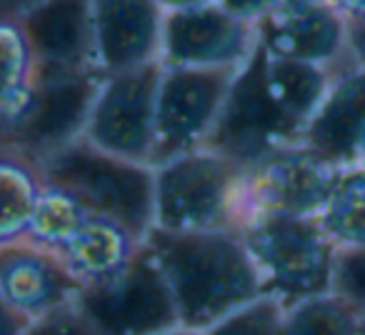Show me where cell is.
Here are the masks:
<instances>
[{
	"mask_svg": "<svg viewBox=\"0 0 365 335\" xmlns=\"http://www.w3.org/2000/svg\"><path fill=\"white\" fill-rule=\"evenodd\" d=\"M160 335H203V330H195V328H185V325H178V328L168 330V333Z\"/></svg>",
	"mask_w": 365,
	"mask_h": 335,
	"instance_id": "cell-31",
	"label": "cell"
},
{
	"mask_svg": "<svg viewBox=\"0 0 365 335\" xmlns=\"http://www.w3.org/2000/svg\"><path fill=\"white\" fill-rule=\"evenodd\" d=\"M333 290L365 318V248L338 253Z\"/></svg>",
	"mask_w": 365,
	"mask_h": 335,
	"instance_id": "cell-24",
	"label": "cell"
},
{
	"mask_svg": "<svg viewBox=\"0 0 365 335\" xmlns=\"http://www.w3.org/2000/svg\"><path fill=\"white\" fill-rule=\"evenodd\" d=\"M143 240L145 238H140L120 220L91 213L86 223L71 235V240L58 250V255L81 280V285H86L108 278L130 263L133 255L140 250Z\"/></svg>",
	"mask_w": 365,
	"mask_h": 335,
	"instance_id": "cell-17",
	"label": "cell"
},
{
	"mask_svg": "<svg viewBox=\"0 0 365 335\" xmlns=\"http://www.w3.org/2000/svg\"><path fill=\"white\" fill-rule=\"evenodd\" d=\"M81 280L53 250L21 240L0 248V295L31 323L76 303Z\"/></svg>",
	"mask_w": 365,
	"mask_h": 335,
	"instance_id": "cell-15",
	"label": "cell"
},
{
	"mask_svg": "<svg viewBox=\"0 0 365 335\" xmlns=\"http://www.w3.org/2000/svg\"><path fill=\"white\" fill-rule=\"evenodd\" d=\"M103 78L98 71L38 76L36 108L11 150H21L41 163L58 148L81 138Z\"/></svg>",
	"mask_w": 365,
	"mask_h": 335,
	"instance_id": "cell-13",
	"label": "cell"
},
{
	"mask_svg": "<svg viewBox=\"0 0 365 335\" xmlns=\"http://www.w3.org/2000/svg\"><path fill=\"white\" fill-rule=\"evenodd\" d=\"M73 305L96 335H160L180 325L168 280L145 240L118 273L81 285Z\"/></svg>",
	"mask_w": 365,
	"mask_h": 335,
	"instance_id": "cell-6",
	"label": "cell"
},
{
	"mask_svg": "<svg viewBox=\"0 0 365 335\" xmlns=\"http://www.w3.org/2000/svg\"><path fill=\"white\" fill-rule=\"evenodd\" d=\"M283 305L268 295H260L205 328L203 335H283Z\"/></svg>",
	"mask_w": 365,
	"mask_h": 335,
	"instance_id": "cell-23",
	"label": "cell"
},
{
	"mask_svg": "<svg viewBox=\"0 0 365 335\" xmlns=\"http://www.w3.org/2000/svg\"><path fill=\"white\" fill-rule=\"evenodd\" d=\"M26 335H96L93 328L86 323L76 305H66V308L56 310V313L46 315V318L36 320L28 328Z\"/></svg>",
	"mask_w": 365,
	"mask_h": 335,
	"instance_id": "cell-25",
	"label": "cell"
},
{
	"mask_svg": "<svg viewBox=\"0 0 365 335\" xmlns=\"http://www.w3.org/2000/svg\"><path fill=\"white\" fill-rule=\"evenodd\" d=\"M358 165H365V135H363V143H360V155H358Z\"/></svg>",
	"mask_w": 365,
	"mask_h": 335,
	"instance_id": "cell-32",
	"label": "cell"
},
{
	"mask_svg": "<svg viewBox=\"0 0 365 335\" xmlns=\"http://www.w3.org/2000/svg\"><path fill=\"white\" fill-rule=\"evenodd\" d=\"M258 46L255 23L230 13L220 3L193 11L165 13L163 21V68L235 73Z\"/></svg>",
	"mask_w": 365,
	"mask_h": 335,
	"instance_id": "cell-10",
	"label": "cell"
},
{
	"mask_svg": "<svg viewBox=\"0 0 365 335\" xmlns=\"http://www.w3.org/2000/svg\"><path fill=\"white\" fill-rule=\"evenodd\" d=\"M88 215H91V208L71 188L46 180L36 208H33L26 240L38 248L58 253L71 240V235L86 223Z\"/></svg>",
	"mask_w": 365,
	"mask_h": 335,
	"instance_id": "cell-20",
	"label": "cell"
},
{
	"mask_svg": "<svg viewBox=\"0 0 365 335\" xmlns=\"http://www.w3.org/2000/svg\"><path fill=\"white\" fill-rule=\"evenodd\" d=\"M365 135V68L350 58L333 71V81L310 118L300 143L315 150L335 168L358 165Z\"/></svg>",
	"mask_w": 365,
	"mask_h": 335,
	"instance_id": "cell-16",
	"label": "cell"
},
{
	"mask_svg": "<svg viewBox=\"0 0 365 335\" xmlns=\"http://www.w3.org/2000/svg\"><path fill=\"white\" fill-rule=\"evenodd\" d=\"M18 16L36 53L38 76L98 71L91 0H33Z\"/></svg>",
	"mask_w": 365,
	"mask_h": 335,
	"instance_id": "cell-12",
	"label": "cell"
},
{
	"mask_svg": "<svg viewBox=\"0 0 365 335\" xmlns=\"http://www.w3.org/2000/svg\"><path fill=\"white\" fill-rule=\"evenodd\" d=\"M31 320L26 315H21L11 303H6V298L0 295V335H26L31 328Z\"/></svg>",
	"mask_w": 365,
	"mask_h": 335,
	"instance_id": "cell-27",
	"label": "cell"
},
{
	"mask_svg": "<svg viewBox=\"0 0 365 335\" xmlns=\"http://www.w3.org/2000/svg\"><path fill=\"white\" fill-rule=\"evenodd\" d=\"M43 183L46 178L36 158L0 148V248L26 240Z\"/></svg>",
	"mask_w": 365,
	"mask_h": 335,
	"instance_id": "cell-18",
	"label": "cell"
},
{
	"mask_svg": "<svg viewBox=\"0 0 365 335\" xmlns=\"http://www.w3.org/2000/svg\"><path fill=\"white\" fill-rule=\"evenodd\" d=\"M260 290L283 308L333 290L340 250L313 215L270 213L240 228Z\"/></svg>",
	"mask_w": 365,
	"mask_h": 335,
	"instance_id": "cell-3",
	"label": "cell"
},
{
	"mask_svg": "<svg viewBox=\"0 0 365 335\" xmlns=\"http://www.w3.org/2000/svg\"><path fill=\"white\" fill-rule=\"evenodd\" d=\"M333 81L330 68L288 61L255 46L233 73L208 145L240 165L303 140Z\"/></svg>",
	"mask_w": 365,
	"mask_h": 335,
	"instance_id": "cell-1",
	"label": "cell"
},
{
	"mask_svg": "<svg viewBox=\"0 0 365 335\" xmlns=\"http://www.w3.org/2000/svg\"><path fill=\"white\" fill-rule=\"evenodd\" d=\"M258 46L288 61L338 71L350 61L348 21L328 0L290 3L255 23Z\"/></svg>",
	"mask_w": 365,
	"mask_h": 335,
	"instance_id": "cell-11",
	"label": "cell"
},
{
	"mask_svg": "<svg viewBox=\"0 0 365 335\" xmlns=\"http://www.w3.org/2000/svg\"><path fill=\"white\" fill-rule=\"evenodd\" d=\"M348 53L353 63L365 68V21H348Z\"/></svg>",
	"mask_w": 365,
	"mask_h": 335,
	"instance_id": "cell-28",
	"label": "cell"
},
{
	"mask_svg": "<svg viewBox=\"0 0 365 335\" xmlns=\"http://www.w3.org/2000/svg\"><path fill=\"white\" fill-rule=\"evenodd\" d=\"M363 315L335 290L285 308L283 335H360Z\"/></svg>",
	"mask_w": 365,
	"mask_h": 335,
	"instance_id": "cell-21",
	"label": "cell"
},
{
	"mask_svg": "<svg viewBox=\"0 0 365 335\" xmlns=\"http://www.w3.org/2000/svg\"><path fill=\"white\" fill-rule=\"evenodd\" d=\"M96 61L103 76H115L160 61L165 13L158 0H91Z\"/></svg>",
	"mask_w": 365,
	"mask_h": 335,
	"instance_id": "cell-14",
	"label": "cell"
},
{
	"mask_svg": "<svg viewBox=\"0 0 365 335\" xmlns=\"http://www.w3.org/2000/svg\"><path fill=\"white\" fill-rule=\"evenodd\" d=\"M345 21H365V0H328Z\"/></svg>",
	"mask_w": 365,
	"mask_h": 335,
	"instance_id": "cell-29",
	"label": "cell"
},
{
	"mask_svg": "<svg viewBox=\"0 0 365 335\" xmlns=\"http://www.w3.org/2000/svg\"><path fill=\"white\" fill-rule=\"evenodd\" d=\"M160 76L158 61L103 78L83 138L113 155L150 165Z\"/></svg>",
	"mask_w": 365,
	"mask_h": 335,
	"instance_id": "cell-8",
	"label": "cell"
},
{
	"mask_svg": "<svg viewBox=\"0 0 365 335\" xmlns=\"http://www.w3.org/2000/svg\"><path fill=\"white\" fill-rule=\"evenodd\" d=\"M38 81V63L18 13H0V91Z\"/></svg>",
	"mask_w": 365,
	"mask_h": 335,
	"instance_id": "cell-22",
	"label": "cell"
},
{
	"mask_svg": "<svg viewBox=\"0 0 365 335\" xmlns=\"http://www.w3.org/2000/svg\"><path fill=\"white\" fill-rule=\"evenodd\" d=\"M145 245L165 275L185 328L205 330L263 295L240 230L178 233L150 228Z\"/></svg>",
	"mask_w": 365,
	"mask_h": 335,
	"instance_id": "cell-2",
	"label": "cell"
},
{
	"mask_svg": "<svg viewBox=\"0 0 365 335\" xmlns=\"http://www.w3.org/2000/svg\"><path fill=\"white\" fill-rule=\"evenodd\" d=\"M218 3L235 16L245 18L250 23H258L260 18L278 11V8L290 6V3H308V0H218Z\"/></svg>",
	"mask_w": 365,
	"mask_h": 335,
	"instance_id": "cell-26",
	"label": "cell"
},
{
	"mask_svg": "<svg viewBox=\"0 0 365 335\" xmlns=\"http://www.w3.org/2000/svg\"><path fill=\"white\" fill-rule=\"evenodd\" d=\"M230 81V71L163 68L155 105L153 168L208 145Z\"/></svg>",
	"mask_w": 365,
	"mask_h": 335,
	"instance_id": "cell-9",
	"label": "cell"
},
{
	"mask_svg": "<svg viewBox=\"0 0 365 335\" xmlns=\"http://www.w3.org/2000/svg\"><path fill=\"white\" fill-rule=\"evenodd\" d=\"M335 175L338 168L310 150L305 143L280 148L250 165H243L240 228L253 218L270 213L318 218Z\"/></svg>",
	"mask_w": 365,
	"mask_h": 335,
	"instance_id": "cell-7",
	"label": "cell"
},
{
	"mask_svg": "<svg viewBox=\"0 0 365 335\" xmlns=\"http://www.w3.org/2000/svg\"><path fill=\"white\" fill-rule=\"evenodd\" d=\"M360 335H365V318H363V323H360Z\"/></svg>",
	"mask_w": 365,
	"mask_h": 335,
	"instance_id": "cell-34",
	"label": "cell"
},
{
	"mask_svg": "<svg viewBox=\"0 0 365 335\" xmlns=\"http://www.w3.org/2000/svg\"><path fill=\"white\" fill-rule=\"evenodd\" d=\"M218 0H158V6L163 8V13H178V11H193V8H203Z\"/></svg>",
	"mask_w": 365,
	"mask_h": 335,
	"instance_id": "cell-30",
	"label": "cell"
},
{
	"mask_svg": "<svg viewBox=\"0 0 365 335\" xmlns=\"http://www.w3.org/2000/svg\"><path fill=\"white\" fill-rule=\"evenodd\" d=\"M155 170V225L153 228L240 230L243 165L233 158L200 148L153 168Z\"/></svg>",
	"mask_w": 365,
	"mask_h": 335,
	"instance_id": "cell-5",
	"label": "cell"
},
{
	"mask_svg": "<svg viewBox=\"0 0 365 335\" xmlns=\"http://www.w3.org/2000/svg\"><path fill=\"white\" fill-rule=\"evenodd\" d=\"M318 223L340 253L365 248V165L338 168Z\"/></svg>",
	"mask_w": 365,
	"mask_h": 335,
	"instance_id": "cell-19",
	"label": "cell"
},
{
	"mask_svg": "<svg viewBox=\"0 0 365 335\" xmlns=\"http://www.w3.org/2000/svg\"><path fill=\"white\" fill-rule=\"evenodd\" d=\"M0 3H18V0H0ZM28 3H33V0H26V6Z\"/></svg>",
	"mask_w": 365,
	"mask_h": 335,
	"instance_id": "cell-33",
	"label": "cell"
},
{
	"mask_svg": "<svg viewBox=\"0 0 365 335\" xmlns=\"http://www.w3.org/2000/svg\"><path fill=\"white\" fill-rule=\"evenodd\" d=\"M43 178L71 188L91 213L120 220L140 238L155 225V170L76 138L41 160Z\"/></svg>",
	"mask_w": 365,
	"mask_h": 335,
	"instance_id": "cell-4",
	"label": "cell"
}]
</instances>
